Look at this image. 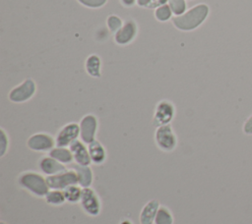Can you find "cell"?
Instances as JSON below:
<instances>
[{
	"label": "cell",
	"instance_id": "1",
	"mask_svg": "<svg viewBox=\"0 0 252 224\" xmlns=\"http://www.w3.org/2000/svg\"><path fill=\"white\" fill-rule=\"evenodd\" d=\"M209 7L206 4H200L189 10L183 16L173 19L174 26L182 30H191L199 27L208 17Z\"/></svg>",
	"mask_w": 252,
	"mask_h": 224
},
{
	"label": "cell",
	"instance_id": "2",
	"mask_svg": "<svg viewBox=\"0 0 252 224\" xmlns=\"http://www.w3.org/2000/svg\"><path fill=\"white\" fill-rule=\"evenodd\" d=\"M18 184L31 194L39 197H44L49 191L46 178H43L42 175L36 172L27 171L22 173L18 178Z\"/></svg>",
	"mask_w": 252,
	"mask_h": 224
},
{
	"label": "cell",
	"instance_id": "3",
	"mask_svg": "<svg viewBox=\"0 0 252 224\" xmlns=\"http://www.w3.org/2000/svg\"><path fill=\"white\" fill-rule=\"evenodd\" d=\"M46 182L50 190H65L69 186L78 184V176L74 169H66L55 175L47 176Z\"/></svg>",
	"mask_w": 252,
	"mask_h": 224
},
{
	"label": "cell",
	"instance_id": "4",
	"mask_svg": "<svg viewBox=\"0 0 252 224\" xmlns=\"http://www.w3.org/2000/svg\"><path fill=\"white\" fill-rule=\"evenodd\" d=\"M80 204L83 210L91 216H97L100 212V199L96 193L91 187L83 188Z\"/></svg>",
	"mask_w": 252,
	"mask_h": 224
},
{
	"label": "cell",
	"instance_id": "5",
	"mask_svg": "<svg viewBox=\"0 0 252 224\" xmlns=\"http://www.w3.org/2000/svg\"><path fill=\"white\" fill-rule=\"evenodd\" d=\"M156 142L163 151H171L176 146V137L170 125H163L157 129Z\"/></svg>",
	"mask_w": 252,
	"mask_h": 224
},
{
	"label": "cell",
	"instance_id": "6",
	"mask_svg": "<svg viewBox=\"0 0 252 224\" xmlns=\"http://www.w3.org/2000/svg\"><path fill=\"white\" fill-rule=\"evenodd\" d=\"M35 92V84L28 79L20 85L14 87L9 93V99L13 102H24L30 99Z\"/></svg>",
	"mask_w": 252,
	"mask_h": 224
},
{
	"label": "cell",
	"instance_id": "7",
	"mask_svg": "<svg viewBox=\"0 0 252 224\" xmlns=\"http://www.w3.org/2000/svg\"><path fill=\"white\" fill-rule=\"evenodd\" d=\"M80 134V126L76 123H70L64 126L57 134L55 143L57 146L66 147L75 141Z\"/></svg>",
	"mask_w": 252,
	"mask_h": 224
},
{
	"label": "cell",
	"instance_id": "8",
	"mask_svg": "<svg viewBox=\"0 0 252 224\" xmlns=\"http://www.w3.org/2000/svg\"><path fill=\"white\" fill-rule=\"evenodd\" d=\"M174 115V107L169 101H160L156 108L154 124L157 127L167 125Z\"/></svg>",
	"mask_w": 252,
	"mask_h": 224
},
{
	"label": "cell",
	"instance_id": "9",
	"mask_svg": "<svg viewBox=\"0 0 252 224\" xmlns=\"http://www.w3.org/2000/svg\"><path fill=\"white\" fill-rule=\"evenodd\" d=\"M97 128V121L94 115H86L80 123V136L85 143H91L94 140Z\"/></svg>",
	"mask_w": 252,
	"mask_h": 224
},
{
	"label": "cell",
	"instance_id": "10",
	"mask_svg": "<svg viewBox=\"0 0 252 224\" xmlns=\"http://www.w3.org/2000/svg\"><path fill=\"white\" fill-rule=\"evenodd\" d=\"M55 140L47 134H34L28 140V146L34 151H50L54 148Z\"/></svg>",
	"mask_w": 252,
	"mask_h": 224
},
{
	"label": "cell",
	"instance_id": "11",
	"mask_svg": "<svg viewBox=\"0 0 252 224\" xmlns=\"http://www.w3.org/2000/svg\"><path fill=\"white\" fill-rule=\"evenodd\" d=\"M69 146L73 154V158L77 164L90 166V164L92 163V159L89 153V149L86 147V145L82 141L76 140Z\"/></svg>",
	"mask_w": 252,
	"mask_h": 224
},
{
	"label": "cell",
	"instance_id": "12",
	"mask_svg": "<svg viewBox=\"0 0 252 224\" xmlns=\"http://www.w3.org/2000/svg\"><path fill=\"white\" fill-rule=\"evenodd\" d=\"M38 168L39 170L47 175V176H51V175H55L57 173L63 172L66 170V167L64 164L60 163L59 161H57L56 159L52 158L51 156H43L38 160Z\"/></svg>",
	"mask_w": 252,
	"mask_h": 224
},
{
	"label": "cell",
	"instance_id": "13",
	"mask_svg": "<svg viewBox=\"0 0 252 224\" xmlns=\"http://www.w3.org/2000/svg\"><path fill=\"white\" fill-rule=\"evenodd\" d=\"M159 202L157 199H152L148 201L142 208L140 213V223L141 224H153L157 212L159 208Z\"/></svg>",
	"mask_w": 252,
	"mask_h": 224
},
{
	"label": "cell",
	"instance_id": "14",
	"mask_svg": "<svg viewBox=\"0 0 252 224\" xmlns=\"http://www.w3.org/2000/svg\"><path fill=\"white\" fill-rule=\"evenodd\" d=\"M72 169H74L77 173L79 186L82 188H90L94 181V174L91 167L76 163L72 164Z\"/></svg>",
	"mask_w": 252,
	"mask_h": 224
},
{
	"label": "cell",
	"instance_id": "15",
	"mask_svg": "<svg viewBox=\"0 0 252 224\" xmlns=\"http://www.w3.org/2000/svg\"><path fill=\"white\" fill-rule=\"evenodd\" d=\"M136 34V25L134 22H127L115 34V40L119 44H126L130 42Z\"/></svg>",
	"mask_w": 252,
	"mask_h": 224
},
{
	"label": "cell",
	"instance_id": "16",
	"mask_svg": "<svg viewBox=\"0 0 252 224\" xmlns=\"http://www.w3.org/2000/svg\"><path fill=\"white\" fill-rule=\"evenodd\" d=\"M88 149L93 163H94L95 165H100L105 161L106 152L104 147L100 144V142L94 140V141L89 143Z\"/></svg>",
	"mask_w": 252,
	"mask_h": 224
},
{
	"label": "cell",
	"instance_id": "17",
	"mask_svg": "<svg viewBox=\"0 0 252 224\" xmlns=\"http://www.w3.org/2000/svg\"><path fill=\"white\" fill-rule=\"evenodd\" d=\"M49 156H51L52 158L56 159L57 161H59L62 164H69L71 163L74 158H73V154L70 150V148H66V147H61V146H56L54 148H52L49 151Z\"/></svg>",
	"mask_w": 252,
	"mask_h": 224
},
{
	"label": "cell",
	"instance_id": "18",
	"mask_svg": "<svg viewBox=\"0 0 252 224\" xmlns=\"http://www.w3.org/2000/svg\"><path fill=\"white\" fill-rule=\"evenodd\" d=\"M82 190L83 188L77 185H72L63 190L66 201L70 203H77L80 202L81 196H82Z\"/></svg>",
	"mask_w": 252,
	"mask_h": 224
},
{
	"label": "cell",
	"instance_id": "19",
	"mask_svg": "<svg viewBox=\"0 0 252 224\" xmlns=\"http://www.w3.org/2000/svg\"><path fill=\"white\" fill-rule=\"evenodd\" d=\"M100 61L99 58L95 55H91L86 62V69L87 72L94 78H99L100 77Z\"/></svg>",
	"mask_w": 252,
	"mask_h": 224
},
{
	"label": "cell",
	"instance_id": "20",
	"mask_svg": "<svg viewBox=\"0 0 252 224\" xmlns=\"http://www.w3.org/2000/svg\"><path fill=\"white\" fill-rule=\"evenodd\" d=\"M46 203L50 205H61L66 201L64 193L61 190H50L44 196Z\"/></svg>",
	"mask_w": 252,
	"mask_h": 224
},
{
	"label": "cell",
	"instance_id": "21",
	"mask_svg": "<svg viewBox=\"0 0 252 224\" xmlns=\"http://www.w3.org/2000/svg\"><path fill=\"white\" fill-rule=\"evenodd\" d=\"M172 223H173V217L169 209L165 206H159L155 218V224H172Z\"/></svg>",
	"mask_w": 252,
	"mask_h": 224
},
{
	"label": "cell",
	"instance_id": "22",
	"mask_svg": "<svg viewBox=\"0 0 252 224\" xmlns=\"http://www.w3.org/2000/svg\"><path fill=\"white\" fill-rule=\"evenodd\" d=\"M169 7L175 15H181L184 13L186 5L184 0H168Z\"/></svg>",
	"mask_w": 252,
	"mask_h": 224
},
{
	"label": "cell",
	"instance_id": "23",
	"mask_svg": "<svg viewBox=\"0 0 252 224\" xmlns=\"http://www.w3.org/2000/svg\"><path fill=\"white\" fill-rule=\"evenodd\" d=\"M171 16V9L167 5H162L158 7L156 11V17L159 21H166Z\"/></svg>",
	"mask_w": 252,
	"mask_h": 224
},
{
	"label": "cell",
	"instance_id": "24",
	"mask_svg": "<svg viewBox=\"0 0 252 224\" xmlns=\"http://www.w3.org/2000/svg\"><path fill=\"white\" fill-rule=\"evenodd\" d=\"M107 25H108V28L111 31H113V32L116 31L117 32L122 27V22L119 18H117L115 16H111L107 20Z\"/></svg>",
	"mask_w": 252,
	"mask_h": 224
},
{
	"label": "cell",
	"instance_id": "25",
	"mask_svg": "<svg viewBox=\"0 0 252 224\" xmlns=\"http://www.w3.org/2000/svg\"><path fill=\"white\" fill-rule=\"evenodd\" d=\"M78 1L81 2L85 6L92 7V8L100 7L106 2V0H78Z\"/></svg>",
	"mask_w": 252,
	"mask_h": 224
},
{
	"label": "cell",
	"instance_id": "26",
	"mask_svg": "<svg viewBox=\"0 0 252 224\" xmlns=\"http://www.w3.org/2000/svg\"><path fill=\"white\" fill-rule=\"evenodd\" d=\"M243 132L246 135H252V114L246 120V122L244 123V125H243Z\"/></svg>",
	"mask_w": 252,
	"mask_h": 224
},
{
	"label": "cell",
	"instance_id": "27",
	"mask_svg": "<svg viewBox=\"0 0 252 224\" xmlns=\"http://www.w3.org/2000/svg\"><path fill=\"white\" fill-rule=\"evenodd\" d=\"M167 0H151L150 3L148 4V7L150 8H156V7H160L162 6Z\"/></svg>",
	"mask_w": 252,
	"mask_h": 224
},
{
	"label": "cell",
	"instance_id": "28",
	"mask_svg": "<svg viewBox=\"0 0 252 224\" xmlns=\"http://www.w3.org/2000/svg\"><path fill=\"white\" fill-rule=\"evenodd\" d=\"M6 147H7V140H6L5 133L3 131H1V155H3L5 153Z\"/></svg>",
	"mask_w": 252,
	"mask_h": 224
},
{
	"label": "cell",
	"instance_id": "29",
	"mask_svg": "<svg viewBox=\"0 0 252 224\" xmlns=\"http://www.w3.org/2000/svg\"><path fill=\"white\" fill-rule=\"evenodd\" d=\"M150 1H151V0H137L138 4H139L140 6H148V4L150 3Z\"/></svg>",
	"mask_w": 252,
	"mask_h": 224
},
{
	"label": "cell",
	"instance_id": "30",
	"mask_svg": "<svg viewBox=\"0 0 252 224\" xmlns=\"http://www.w3.org/2000/svg\"><path fill=\"white\" fill-rule=\"evenodd\" d=\"M122 3L125 5V6H131L134 4L135 0H121Z\"/></svg>",
	"mask_w": 252,
	"mask_h": 224
},
{
	"label": "cell",
	"instance_id": "31",
	"mask_svg": "<svg viewBox=\"0 0 252 224\" xmlns=\"http://www.w3.org/2000/svg\"><path fill=\"white\" fill-rule=\"evenodd\" d=\"M120 224H132V223H131V221H129V220H123Z\"/></svg>",
	"mask_w": 252,
	"mask_h": 224
}]
</instances>
